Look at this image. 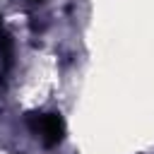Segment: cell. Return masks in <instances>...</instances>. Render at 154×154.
Segmentation results:
<instances>
[{
    "instance_id": "obj_2",
    "label": "cell",
    "mask_w": 154,
    "mask_h": 154,
    "mask_svg": "<svg viewBox=\"0 0 154 154\" xmlns=\"http://www.w3.org/2000/svg\"><path fill=\"white\" fill-rule=\"evenodd\" d=\"M31 2H43V0H31Z\"/></svg>"
},
{
    "instance_id": "obj_1",
    "label": "cell",
    "mask_w": 154,
    "mask_h": 154,
    "mask_svg": "<svg viewBox=\"0 0 154 154\" xmlns=\"http://www.w3.org/2000/svg\"><path fill=\"white\" fill-rule=\"evenodd\" d=\"M26 123H29V130L46 147H55L65 137V120L60 118V113H29Z\"/></svg>"
}]
</instances>
